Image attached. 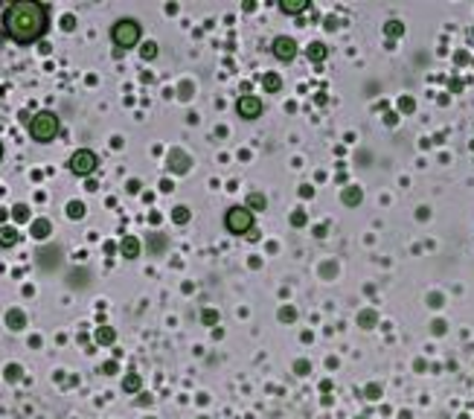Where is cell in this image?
Masks as SVG:
<instances>
[{
	"label": "cell",
	"instance_id": "cell-1",
	"mask_svg": "<svg viewBox=\"0 0 474 419\" xmlns=\"http://www.w3.org/2000/svg\"><path fill=\"white\" fill-rule=\"evenodd\" d=\"M3 29L17 44H32L47 32V6L35 0L9 3L3 12Z\"/></svg>",
	"mask_w": 474,
	"mask_h": 419
},
{
	"label": "cell",
	"instance_id": "cell-2",
	"mask_svg": "<svg viewBox=\"0 0 474 419\" xmlns=\"http://www.w3.org/2000/svg\"><path fill=\"white\" fill-rule=\"evenodd\" d=\"M26 125H29L32 140H38V143H49V140H55V134L61 131V119H58L52 111H38Z\"/></svg>",
	"mask_w": 474,
	"mask_h": 419
},
{
	"label": "cell",
	"instance_id": "cell-3",
	"mask_svg": "<svg viewBox=\"0 0 474 419\" xmlns=\"http://www.w3.org/2000/svg\"><path fill=\"white\" fill-rule=\"evenodd\" d=\"M111 38H114L116 47L131 50V47L140 41V23H137L134 17H122V20H116V23L111 26Z\"/></svg>",
	"mask_w": 474,
	"mask_h": 419
},
{
	"label": "cell",
	"instance_id": "cell-4",
	"mask_svg": "<svg viewBox=\"0 0 474 419\" xmlns=\"http://www.w3.org/2000/svg\"><path fill=\"white\" fill-rule=\"evenodd\" d=\"M224 224L230 233H250L253 230V213L247 207H230L224 213Z\"/></svg>",
	"mask_w": 474,
	"mask_h": 419
},
{
	"label": "cell",
	"instance_id": "cell-5",
	"mask_svg": "<svg viewBox=\"0 0 474 419\" xmlns=\"http://www.w3.org/2000/svg\"><path fill=\"white\" fill-rule=\"evenodd\" d=\"M96 166H99V160H96V154H93L90 149H79V151H73V157H70V172L79 175V178L93 175Z\"/></svg>",
	"mask_w": 474,
	"mask_h": 419
},
{
	"label": "cell",
	"instance_id": "cell-6",
	"mask_svg": "<svg viewBox=\"0 0 474 419\" xmlns=\"http://www.w3.org/2000/svg\"><path fill=\"white\" fill-rule=\"evenodd\" d=\"M271 52L279 58V61H291L297 55V41L291 35H277L274 44H271Z\"/></svg>",
	"mask_w": 474,
	"mask_h": 419
},
{
	"label": "cell",
	"instance_id": "cell-7",
	"mask_svg": "<svg viewBox=\"0 0 474 419\" xmlns=\"http://www.w3.org/2000/svg\"><path fill=\"white\" fill-rule=\"evenodd\" d=\"M236 111H239V117L242 119H256L259 114H262V99L259 96H239V102H236Z\"/></svg>",
	"mask_w": 474,
	"mask_h": 419
},
{
	"label": "cell",
	"instance_id": "cell-8",
	"mask_svg": "<svg viewBox=\"0 0 474 419\" xmlns=\"http://www.w3.org/2000/svg\"><path fill=\"white\" fill-rule=\"evenodd\" d=\"M169 169L172 172H178V175H183V172H189V166H192V160H189V154L186 151H180V149H172L169 151Z\"/></svg>",
	"mask_w": 474,
	"mask_h": 419
},
{
	"label": "cell",
	"instance_id": "cell-9",
	"mask_svg": "<svg viewBox=\"0 0 474 419\" xmlns=\"http://www.w3.org/2000/svg\"><path fill=\"white\" fill-rule=\"evenodd\" d=\"M119 253H122L125 259H137V256H140V242H137V236H125V239L119 242Z\"/></svg>",
	"mask_w": 474,
	"mask_h": 419
},
{
	"label": "cell",
	"instance_id": "cell-10",
	"mask_svg": "<svg viewBox=\"0 0 474 419\" xmlns=\"http://www.w3.org/2000/svg\"><path fill=\"white\" fill-rule=\"evenodd\" d=\"M361 198H364V192H361L358 186H346V189L341 192V201H343L346 207H358V204H361Z\"/></svg>",
	"mask_w": 474,
	"mask_h": 419
},
{
	"label": "cell",
	"instance_id": "cell-11",
	"mask_svg": "<svg viewBox=\"0 0 474 419\" xmlns=\"http://www.w3.org/2000/svg\"><path fill=\"white\" fill-rule=\"evenodd\" d=\"M17 239L20 236H17L15 227H6V224L0 227V248H12V245H17Z\"/></svg>",
	"mask_w": 474,
	"mask_h": 419
},
{
	"label": "cell",
	"instance_id": "cell-12",
	"mask_svg": "<svg viewBox=\"0 0 474 419\" xmlns=\"http://www.w3.org/2000/svg\"><path fill=\"white\" fill-rule=\"evenodd\" d=\"M306 6H309V0H282V3H279V9H282L285 15H300Z\"/></svg>",
	"mask_w": 474,
	"mask_h": 419
},
{
	"label": "cell",
	"instance_id": "cell-13",
	"mask_svg": "<svg viewBox=\"0 0 474 419\" xmlns=\"http://www.w3.org/2000/svg\"><path fill=\"white\" fill-rule=\"evenodd\" d=\"M268 207V198L262 195V192H250L247 195V210L250 213H259V210H265Z\"/></svg>",
	"mask_w": 474,
	"mask_h": 419
},
{
	"label": "cell",
	"instance_id": "cell-14",
	"mask_svg": "<svg viewBox=\"0 0 474 419\" xmlns=\"http://www.w3.org/2000/svg\"><path fill=\"white\" fill-rule=\"evenodd\" d=\"M23 323H26V318H23V312H20V309L6 312V326H9V329H23Z\"/></svg>",
	"mask_w": 474,
	"mask_h": 419
},
{
	"label": "cell",
	"instance_id": "cell-15",
	"mask_svg": "<svg viewBox=\"0 0 474 419\" xmlns=\"http://www.w3.org/2000/svg\"><path fill=\"white\" fill-rule=\"evenodd\" d=\"M49 230H52V224H49L47 218L32 221V236H35V239H47V236H49Z\"/></svg>",
	"mask_w": 474,
	"mask_h": 419
},
{
	"label": "cell",
	"instance_id": "cell-16",
	"mask_svg": "<svg viewBox=\"0 0 474 419\" xmlns=\"http://www.w3.org/2000/svg\"><path fill=\"white\" fill-rule=\"evenodd\" d=\"M140 387H143V379H140L137 373H128V376L122 379V390H125V393H137Z\"/></svg>",
	"mask_w": 474,
	"mask_h": 419
},
{
	"label": "cell",
	"instance_id": "cell-17",
	"mask_svg": "<svg viewBox=\"0 0 474 419\" xmlns=\"http://www.w3.org/2000/svg\"><path fill=\"white\" fill-rule=\"evenodd\" d=\"M326 52H329L326 44H320V41H311V44H309V58H311V61H323Z\"/></svg>",
	"mask_w": 474,
	"mask_h": 419
},
{
	"label": "cell",
	"instance_id": "cell-18",
	"mask_svg": "<svg viewBox=\"0 0 474 419\" xmlns=\"http://www.w3.org/2000/svg\"><path fill=\"white\" fill-rule=\"evenodd\" d=\"M358 323H361L364 329H373V326L378 323V315H376L373 309H367V312H361V315H358Z\"/></svg>",
	"mask_w": 474,
	"mask_h": 419
},
{
	"label": "cell",
	"instance_id": "cell-19",
	"mask_svg": "<svg viewBox=\"0 0 474 419\" xmlns=\"http://www.w3.org/2000/svg\"><path fill=\"white\" fill-rule=\"evenodd\" d=\"M96 341L108 347V344H114V341H116V332H114L111 326H102V329H96Z\"/></svg>",
	"mask_w": 474,
	"mask_h": 419
},
{
	"label": "cell",
	"instance_id": "cell-20",
	"mask_svg": "<svg viewBox=\"0 0 474 419\" xmlns=\"http://www.w3.org/2000/svg\"><path fill=\"white\" fill-rule=\"evenodd\" d=\"M262 84H265V90H271V93H277V90L282 87V79H279L277 73H268V76L262 79Z\"/></svg>",
	"mask_w": 474,
	"mask_h": 419
},
{
	"label": "cell",
	"instance_id": "cell-21",
	"mask_svg": "<svg viewBox=\"0 0 474 419\" xmlns=\"http://www.w3.org/2000/svg\"><path fill=\"white\" fill-rule=\"evenodd\" d=\"M405 32V26H402V20H390L387 26H384V35H390V38H399Z\"/></svg>",
	"mask_w": 474,
	"mask_h": 419
},
{
	"label": "cell",
	"instance_id": "cell-22",
	"mask_svg": "<svg viewBox=\"0 0 474 419\" xmlns=\"http://www.w3.org/2000/svg\"><path fill=\"white\" fill-rule=\"evenodd\" d=\"M67 216H70V218H82V216H84V204H82V201H70V204H67Z\"/></svg>",
	"mask_w": 474,
	"mask_h": 419
},
{
	"label": "cell",
	"instance_id": "cell-23",
	"mask_svg": "<svg viewBox=\"0 0 474 419\" xmlns=\"http://www.w3.org/2000/svg\"><path fill=\"white\" fill-rule=\"evenodd\" d=\"M172 221H175V224H186V221H189V210H186V207H175V210H172Z\"/></svg>",
	"mask_w": 474,
	"mask_h": 419
},
{
	"label": "cell",
	"instance_id": "cell-24",
	"mask_svg": "<svg viewBox=\"0 0 474 419\" xmlns=\"http://www.w3.org/2000/svg\"><path fill=\"white\" fill-rule=\"evenodd\" d=\"M279 320H282V323L297 320V309H294V306H282V309H279Z\"/></svg>",
	"mask_w": 474,
	"mask_h": 419
},
{
	"label": "cell",
	"instance_id": "cell-25",
	"mask_svg": "<svg viewBox=\"0 0 474 419\" xmlns=\"http://www.w3.org/2000/svg\"><path fill=\"white\" fill-rule=\"evenodd\" d=\"M140 55H143L146 61H148V58H154V55H157V44H154V41H146V44H143V50H140Z\"/></svg>",
	"mask_w": 474,
	"mask_h": 419
},
{
	"label": "cell",
	"instance_id": "cell-26",
	"mask_svg": "<svg viewBox=\"0 0 474 419\" xmlns=\"http://www.w3.org/2000/svg\"><path fill=\"white\" fill-rule=\"evenodd\" d=\"M12 216H15V221H26V218H29V207H26V204H15Z\"/></svg>",
	"mask_w": 474,
	"mask_h": 419
},
{
	"label": "cell",
	"instance_id": "cell-27",
	"mask_svg": "<svg viewBox=\"0 0 474 419\" xmlns=\"http://www.w3.org/2000/svg\"><path fill=\"white\" fill-rule=\"evenodd\" d=\"M201 320H204L207 326H215V323H218V312H215V309H204V312H201Z\"/></svg>",
	"mask_w": 474,
	"mask_h": 419
},
{
	"label": "cell",
	"instance_id": "cell-28",
	"mask_svg": "<svg viewBox=\"0 0 474 419\" xmlns=\"http://www.w3.org/2000/svg\"><path fill=\"white\" fill-rule=\"evenodd\" d=\"M364 396H367L370 402H376V399H381V387H378V385H367V390H364Z\"/></svg>",
	"mask_w": 474,
	"mask_h": 419
},
{
	"label": "cell",
	"instance_id": "cell-29",
	"mask_svg": "<svg viewBox=\"0 0 474 419\" xmlns=\"http://www.w3.org/2000/svg\"><path fill=\"white\" fill-rule=\"evenodd\" d=\"M6 379H9V382H17V379H20V367H17V364H9V367H6Z\"/></svg>",
	"mask_w": 474,
	"mask_h": 419
},
{
	"label": "cell",
	"instance_id": "cell-30",
	"mask_svg": "<svg viewBox=\"0 0 474 419\" xmlns=\"http://www.w3.org/2000/svg\"><path fill=\"white\" fill-rule=\"evenodd\" d=\"M399 108H402V111H405V114H410V111H413V108H416V102H413V99H410V96H405V99H402V102H399Z\"/></svg>",
	"mask_w": 474,
	"mask_h": 419
},
{
	"label": "cell",
	"instance_id": "cell-31",
	"mask_svg": "<svg viewBox=\"0 0 474 419\" xmlns=\"http://www.w3.org/2000/svg\"><path fill=\"white\" fill-rule=\"evenodd\" d=\"M291 224H294V227H303V224H306V213H303V210H297V213L291 216Z\"/></svg>",
	"mask_w": 474,
	"mask_h": 419
},
{
	"label": "cell",
	"instance_id": "cell-32",
	"mask_svg": "<svg viewBox=\"0 0 474 419\" xmlns=\"http://www.w3.org/2000/svg\"><path fill=\"white\" fill-rule=\"evenodd\" d=\"M294 373L306 376V373H309V361H297V364H294Z\"/></svg>",
	"mask_w": 474,
	"mask_h": 419
},
{
	"label": "cell",
	"instance_id": "cell-33",
	"mask_svg": "<svg viewBox=\"0 0 474 419\" xmlns=\"http://www.w3.org/2000/svg\"><path fill=\"white\" fill-rule=\"evenodd\" d=\"M163 245H166V242H163L160 233H157V239H151V251H163Z\"/></svg>",
	"mask_w": 474,
	"mask_h": 419
},
{
	"label": "cell",
	"instance_id": "cell-34",
	"mask_svg": "<svg viewBox=\"0 0 474 419\" xmlns=\"http://www.w3.org/2000/svg\"><path fill=\"white\" fill-rule=\"evenodd\" d=\"M311 192H314L311 186H300V195H303V198H311Z\"/></svg>",
	"mask_w": 474,
	"mask_h": 419
},
{
	"label": "cell",
	"instance_id": "cell-35",
	"mask_svg": "<svg viewBox=\"0 0 474 419\" xmlns=\"http://www.w3.org/2000/svg\"><path fill=\"white\" fill-rule=\"evenodd\" d=\"M6 216H9V213H6V210H3V207H0V224H3V221H6Z\"/></svg>",
	"mask_w": 474,
	"mask_h": 419
},
{
	"label": "cell",
	"instance_id": "cell-36",
	"mask_svg": "<svg viewBox=\"0 0 474 419\" xmlns=\"http://www.w3.org/2000/svg\"><path fill=\"white\" fill-rule=\"evenodd\" d=\"M0 157H3V143H0Z\"/></svg>",
	"mask_w": 474,
	"mask_h": 419
},
{
	"label": "cell",
	"instance_id": "cell-37",
	"mask_svg": "<svg viewBox=\"0 0 474 419\" xmlns=\"http://www.w3.org/2000/svg\"><path fill=\"white\" fill-rule=\"evenodd\" d=\"M472 35H474V29H472Z\"/></svg>",
	"mask_w": 474,
	"mask_h": 419
}]
</instances>
